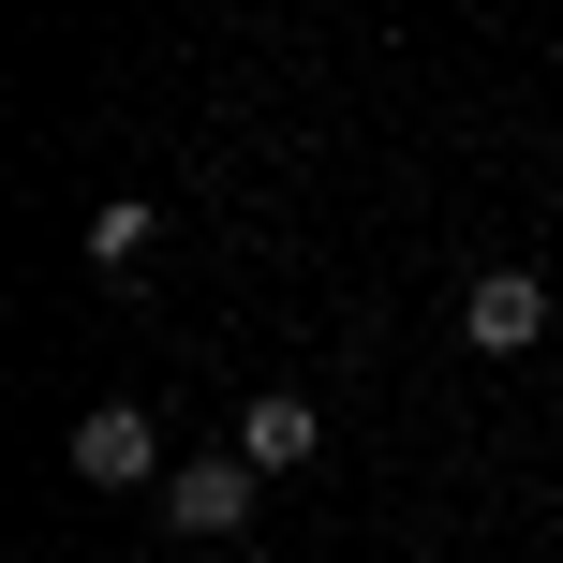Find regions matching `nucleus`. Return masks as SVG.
Returning <instances> with one entry per match:
<instances>
[{"label":"nucleus","mask_w":563,"mask_h":563,"mask_svg":"<svg viewBox=\"0 0 563 563\" xmlns=\"http://www.w3.org/2000/svg\"><path fill=\"white\" fill-rule=\"evenodd\" d=\"M253 489H267L253 460H238V445H208V460H178V475H164V519L223 549V534H253Z\"/></svg>","instance_id":"1"},{"label":"nucleus","mask_w":563,"mask_h":563,"mask_svg":"<svg viewBox=\"0 0 563 563\" xmlns=\"http://www.w3.org/2000/svg\"><path fill=\"white\" fill-rule=\"evenodd\" d=\"M460 341H475V356H534L549 341V282L534 267H475L460 282Z\"/></svg>","instance_id":"2"},{"label":"nucleus","mask_w":563,"mask_h":563,"mask_svg":"<svg viewBox=\"0 0 563 563\" xmlns=\"http://www.w3.org/2000/svg\"><path fill=\"white\" fill-rule=\"evenodd\" d=\"M75 475L89 489H164L178 460H164V430H148L134 400H89V416H75Z\"/></svg>","instance_id":"3"},{"label":"nucleus","mask_w":563,"mask_h":563,"mask_svg":"<svg viewBox=\"0 0 563 563\" xmlns=\"http://www.w3.org/2000/svg\"><path fill=\"white\" fill-rule=\"evenodd\" d=\"M238 460H253V475H311V460H327V416H311L297 386H267L253 416H238Z\"/></svg>","instance_id":"4"},{"label":"nucleus","mask_w":563,"mask_h":563,"mask_svg":"<svg viewBox=\"0 0 563 563\" xmlns=\"http://www.w3.org/2000/svg\"><path fill=\"white\" fill-rule=\"evenodd\" d=\"M148 238H164V208H148V194H104V208H89V267H134Z\"/></svg>","instance_id":"5"}]
</instances>
